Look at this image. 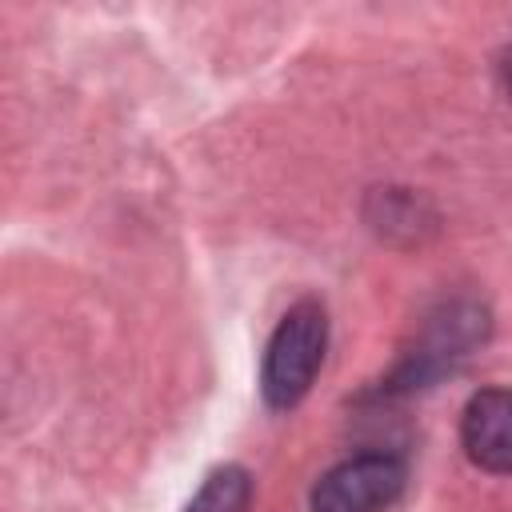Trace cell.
<instances>
[{
    "label": "cell",
    "instance_id": "cell-1",
    "mask_svg": "<svg viewBox=\"0 0 512 512\" xmlns=\"http://www.w3.org/2000/svg\"><path fill=\"white\" fill-rule=\"evenodd\" d=\"M324 348H328V312L316 296H304L280 316L264 348V368H260L264 400L272 408H296L324 364Z\"/></svg>",
    "mask_w": 512,
    "mask_h": 512
},
{
    "label": "cell",
    "instance_id": "cell-2",
    "mask_svg": "<svg viewBox=\"0 0 512 512\" xmlns=\"http://www.w3.org/2000/svg\"><path fill=\"white\" fill-rule=\"evenodd\" d=\"M408 468L392 452H360L328 468L312 488V512H384L404 492Z\"/></svg>",
    "mask_w": 512,
    "mask_h": 512
},
{
    "label": "cell",
    "instance_id": "cell-3",
    "mask_svg": "<svg viewBox=\"0 0 512 512\" xmlns=\"http://www.w3.org/2000/svg\"><path fill=\"white\" fill-rule=\"evenodd\" d=\"M484 312L472 308V304H452L444 308L428 328H424V340L416 344V352H408L396 368V380L400 388H420L428 384L432 376H440L444 368H452V360L468 356V348H476L484 340Z\"/></svg>",
    "mask_w": 512,
    "mask_h": 512
},
{
    "label": "cell",
    "instance_id": "cell-4",
    "mask_svg": "<svg viewBox=\"0 0 512 512\" xmlns=\"http://www.w3.org/2000/svg\"><path fill=\"white\" fill-rule=\"evenodd\" d=\"M464 456L496 476L512 472V388H480L460 412Z\"/></svg>",
    "mask_w": 512,
    "mask_h": 512
},
{
    "label": "cell",
    "instance_id": "cell-5",
    "mask_svg": "<svg viewBox=\"0 0 512 512\" xmlns=\"http://www.w3.org/2000/svg\"><path fill=\"white\" fill-rule=\"evenodd\" d=\"M252 508V480L240 464H224L216 468L200 492L192 496V504L184 512H248Z\"/></svg>",
    "mask_w": 512,
    "mask_h": 512
},
{
    "label": "cell",
    "instance_id": "cell-6",
    "mask_svg": "<svg viewBox=\"0 0 512 512\" xmlns=\"http://www.w3.org/2000/svg\"><path fill=\"white\" fill-rule=\"evenodd\" d=\"M500 80H504V88H508V96H512V44H508L504 56H500Z\"/></svg>",
    "mask_w": 512,
    "mask_h": 512
}]
</instances>
